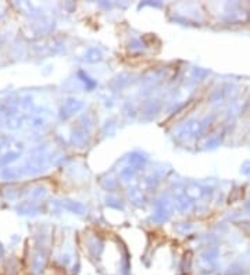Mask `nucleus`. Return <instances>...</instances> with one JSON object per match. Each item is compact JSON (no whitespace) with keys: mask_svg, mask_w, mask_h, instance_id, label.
<instances>
[]
</instances>
